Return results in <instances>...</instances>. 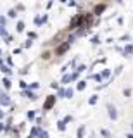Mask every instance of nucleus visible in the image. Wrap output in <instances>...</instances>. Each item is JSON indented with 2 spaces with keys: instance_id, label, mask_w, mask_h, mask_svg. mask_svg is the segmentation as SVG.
<instances>
[{
  "instance_id": "1",
  "label": "nucleus",
  "mask_w": 133,
  "mask_h": 138,
  "mask_svg": "<svg viewBox=\"0 0 133 138\" xmlns=\"http://www.w3.org/2000/svg\"><path fill=\"white\" fill-rule=\"evenodd\" d=\"M71 47V42H66V43H62V45L57 48V55H62L64 52H67V48Z\"/></svg>"
},
{
  "instance_id": "2",
  "label": "nucleus",
  "mask_w": 133,
  "mask_h": 138,
  "mask_svg": "<svg viewBox=\"0 0 133 138\" xmlns=\"http://www.w3.org/2000/svg\"><path fill=\"white\" fill-rule=\"evenodd\" d=\"M54 102H55V97H52L50 95L49 98H47V102H45V105H43V109L45 111H49V109H52V105H54Z\"/></svg>"
},
{
  "instance_id": "3",
  "label": "nucleus",
  "mask_w": 133,
  "mask_h": 138,
  "mask_svg": "<svg viewBox=\"0 0 133 138\" xmlns=\"http://www.w3.org/2000/svg\"><path fill=\"white\" fill-rule=\"evenodd\" d=\"M9 104H10L9 97L5 95V93H2V95H0V105H9Z\"/></svg>"
},
{
  "instance_id": "4",
  "label": "nucleus",
  "mask_w": 133,
  "mask_h": 138,
  "mask_svg": "<svg viewBox=\"0 0 133 138\" xmlns=\"http://www.w3.org/2000/svg\"><path fill=\"white\" fill-rule=\"evenodd\" d=\"M104 9H105V5H97V7H95V14H100Z\"/></svg>"
},
{
  "instance_id": "5",
  "label": "nucleus",
  "mask_w": 133,
  "mask_h": 138,
  "mask_svg": "<svg viewBox=\"0 0 133 138\" xmlns=\"http://www.w3.org/2000/svg\"><path fill=\"white\" fill-rule=\"evenodd\" d=\"M23 29H24V24L23 23H17V31H23Z\"/></svg>"
},
{
  "instance_id": "6",
  "label": "nucleus",
  "mask_w": 133,
  "mask_h": 138,
  "mask_svg": "<svg viewBox=\"0 0 133 138\" xmlns=\"http://www.w3.org/2000/svg\"><path fill=\"white\" fill-rule=\"evenodd\" d=\"M0 69H2L4 73H9V67L7 66H2V64H0Z\"/></svg>"
},
{
  "instance_id": "7",
  "label": "nucleus",
  "mask_w": 133,
  "mask_h": 138,
  "mask_svg": "<svg viewBox=\"0 0 133 138\" xmlns=\"http://www.w3.org/2000/svg\"><path fill=\"white\" fill-rule=\"evenodd\" d=\"M83 131H85V128H79V131H78V138L83 136Z\"/></svg>"
},
{
  "instance_id": "8",
  "label": "nucleus",
  "mask_w": 133,
  "mask_h": 138,
  "mask_svg": "<svg viewBox=\"0 0 133 138\" xmlns=\"http://www.w3.org/2000/svg\"><path fill=\"white\" fill-rule=\"evenodd\" d=\"M4 85H5V88H9V86H10V81H9L7 78H5V80H4Z\"/></svg>"
},
{
  "instance_id": "9",
  "label": "nucleus",
  "mask_w": 133,
  "mask_h": 138,
  "mask_svg": "<svg viewBox=\"0 0 133 138\" xmlns=\"http://www.w3.org/2000/svg\"><path fill=\"white\" fill-rule=\"evenodd\" d=\"M83 88H85V81H81V83L78 85V90H83Z\"/></svg>"
},
{
  "instance_id": "10",
  "label": "nucleus",
  "mask_w": 133,
  "mask_h": 138,
  "mask_svg": "<svg viewBox=\"0 0 133 138\" xmlns=\"http://www.w3.org/2000/svg\"><path fill=\"white\" fill-rule=\"evenodd\" d=\"M40 138H49V135H47L45 131H42V133H40Z\"/></svg>"
},
{
  "instance_id": "11",
  "label": "nucleus",
  "mask_w": 133,
  "mask_h": 138,
  "mask_svg": "<svg viewBox=\"0 0 133 138\" xmlns=\"http://www.w3.org/2000/svg\"><path fill=\"white\" fill-rule=\"evenodd\" d=\"M0 35H4V36H7V31H5L4 28H0Z\"/></svg>"
},
{
  "instance_id": "12",
  "label": "nucleus",
  "mask_w": 133,
  "mask_h": 138,
  "mask_svg": "<svg viewBox=\"0 0 133 138\" xmlns=\"http://www.w3.org/2000/svg\"><path fill=\"white\" fill-rule=\"evenodd\" d=\"M66 95H67V98H71V97H73V90H67Z\"/></svg>"
},
{
  "instance_id": "13",
  "label": "nucleus",
  "mask_w": 133,
  "mask_h": 138,
  "mask_svg": "<svg viewBox=\"0 0 133 138\" xmlns=\"http://www.w3.org/2000/svg\"><path fill=\"white\" fill-rule=\"evenodd\" d=\"M2 116H4V112H2V111H0V117H2Z\"/></svg>"
}]
</instances>
